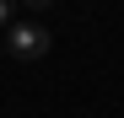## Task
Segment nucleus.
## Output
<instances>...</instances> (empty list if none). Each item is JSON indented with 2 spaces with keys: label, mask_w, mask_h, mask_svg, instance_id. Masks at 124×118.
<instances>
[{
  "label": "nucleus",
  "mask_w": 124,
  "mask_h": 118,
  "mask_svg": "<svg viewBox=\"0 0 124 118\" xmlns=\"http://www.w3.org/2000/svg\"><path fill=\"white\" fill-rule=\"evenodd\" d=\"M6 54H16V59H43L49 54V27H38V22H11L6 27Z\"/></svg>",
  "instance_id": "f257e3e1"
},
{
  "label": "nucleus",
  "mask_w": 124,
  "mask_h": 118,
  "mask_svg": "<svg viewBox=\"0 0 124 118\" xmlns=\"http://www.w3.org/2000/svg\"><path fill=\"white\" fill-rule=\"evenodd\" d=\"M16 22V0H0V27H11Z\"/></svg>",
  "instance_id": "f03ea898"
},
{
  "label": "nucleus",
  "mask_w": 124,
  "mask_h": 118,
  "mask_svg": "<svg viewBox=\"0 0 124 118\" xmlns=\"http://www.w3.org/2000/svg\"><path fill=\"white\" fill-rule=\"evenodd\" d=\"M27 6H54V0H27Z\"/></svg>",
  "instance_id": "7ed1b4c3"
},
{
  "label": "nucleus",
  "mask_w": 124,
  "mask_h": 118,
  "mask_svg": "<svg viewBox=\"0 0 124 118\" xmlns=\"http://www.w3.org/2000/svg\"><path fill=\"white\" fill-rule=\"evenodd\" d=\"M0 59H6V38H0Z\"/></svg>",
  "instance_id": "20e7f679"
}]
</instances>
